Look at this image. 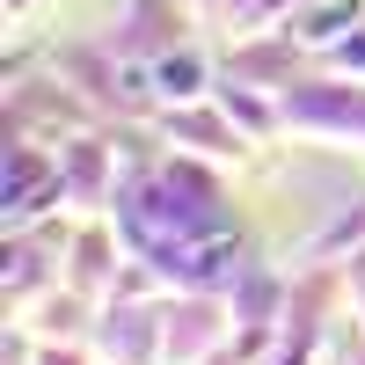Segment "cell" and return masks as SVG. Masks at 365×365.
<instances>
[{"mask_svg": "<svg viewBox=\"0 0 365 365\" xmlns=\"http://www.w3.org/2000/svg\"><path fill=\"white\" fill-rule=\"evenodd\" d=\"M197 81H205V66H197L190 51H175V58L154 66V88H161V96H197Z\"/></svg>", "mask_w": 365, "mask_h": 365, "instance_id": "cell-1", "label": "cell"}]
</instances>
